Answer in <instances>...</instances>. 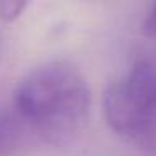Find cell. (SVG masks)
<instances>
[{"instance_id":"cell-1","label":"cell","mask_w":156,"mask_h":156,"mask_svg":"<svg viewBox=\"0 0 156 156\" xmlns=\"http://www.w3.org/2000/svg\"><path fill=\"white\" fill-rule=\"evenodd\" d=\"M12 109L44 141L64 146L76 141L87 124L91 89L76 64L51 61L17 84Z\"/></svg>"},{"instance_id":"cell-2","label":"cell","mask_w":156,"mask_h":156,"mask_svg":"<svg viewBox=\"0 0 156 156\" xmlns=\"http://www.w3.org/2000/svg\"><path fill=\"white\" fill-rule=\"evenodd\" d=\"M102 112L118 136L156 154V64L138 61L111 82L102 94Z\"/></svg>"},{"instance_id":"cell-3","label":"cell","mask_w":156,"mask_h":156,"mask_svg":"<svg viewBox=\"0 0 156 156\" xmlns=\"http://www.w3.org/2000/svg\"><path fill=\"white\" fill-rule=\"evenodd\" d=\"M24 129V122L14 109L0 108V156H7L19 148Z\"/></svg>"},{"instance_id":"cell-4","label":"cell","mask_w":156,"mask_h":156,"mask_svg":"<svg viewBox=\"0 0 156 156\" xmlns=\"http://www.w3.org/2000/svg\"><path fill=\"white\" fill-rule=\"evenodd\" d=\"M30 0H0V19L5 22H12L19 19Z\"/></svg>"},{"instance_id":"cell-5","label":"cell","mask_w":156,"mask_h":156,"mask_svg":"<svg viewBox=\"0 0 156 156\" xmlns=\"http://www.w3.org/2000/svg\"><path fill=\"white\" fill-rule=\"evenodd\" d=\"M141 32L148 41L156 42V0H153L151 7H149L148 14H146L144 20H143Z\"/></svg>"}]
</instances>
